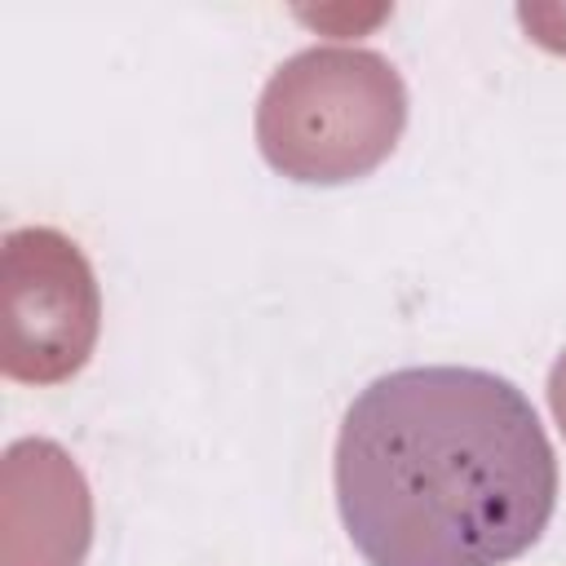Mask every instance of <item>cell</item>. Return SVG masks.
I'll list each match as a JSON object with an SVG mask.
<instances>
[{"label": "cell", "mask_w": 566, "mask_h": 566, "mask_svg": "<svg viewBox=\"0 0 566 566\" xmlns=\"http://www.w3.org/2000/svg\"><path fill=\"white\" fill-rule=\"evenodd\" d=\"M548 407H553L557 429L566 433V349L557 354V363H553V371H548Z\"/></svg>", "instance_id": "obj_6"}, {"label": "cell", "mask_w": 566, "mask_h": 566, "mask_svg": "<svg viewBox=\"0 0 566 566\" xmlns=\"http://www.w3.org/2000/svg\"><path fill=\"white\" fill-rule=\"evenodd\" d=\"M531 40H539L553 53H566V4H522L517 9Z\"/></svg>", "instance_id": "obj_5"}, {"label": "cell", "mask_w": 566, "mask_h": 566, "mask_svg": "<svg viewBox=\"0 0 566 566\" xmlns=\"http://www.w3.org/2000/svg\"><path fill=\"white\" fill-rule=\"evenodd\" d=\"M93 544V495L49 438H22L0 464V566H80Z\"/></svg>", "instance_id": "obj_4"}, {"label": "cell", "mask_w": 566, "mask_h": 566, "mask_svg": "<svg viewBox=\"0 0 566 566\" xmlns=\"http://www.w3.org/2000/svg\"><path fill=\"white\" fill-rule=\"evenodd\" d=\"M336 504L371 566H500L544 535L557 455L513 380L402 367L340 420Z\"/></svg>", "instance_id": "obj_1"}, {"label": "cell", "mask_w": 566, "mask_h": 566, "mask_svg": "<svg viewBox=\"0 0 566 566\" xmlns=\"http://www.w3.org/2000/svg\"><path fill=\"white\" fill-rule=\"evenodd\" d=\"M407 124V88L389 57L314 44L287 57L256 102L265 164L305 186H345L389 159Z\"/></svg>", "instance_id": "obj_2"}, {"label": "cell", "mask_w": 566, "mask_h": 566, "mask_svg": "<svg viewBox=\"0 0 566 566\" xmlns=\"http://www.w3.org/2000/svg\"><path fill=\"white\" fill-rule=\"evenodd\" d=\"M102 327L88 256L49 226H22L0 248V371L22 385L71 380Z\"/></svg>", "instance_id": "obj_3"}]
</instances>
